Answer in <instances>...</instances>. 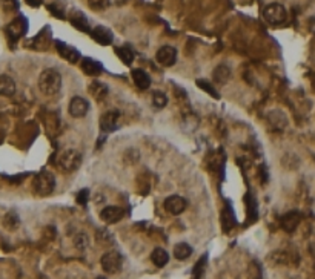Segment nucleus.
<instances>
[{"label":"nucleus","instance_id":"f257e3e1","mask_svg":"<svg viewBox=\"0 0 315 279\" xmlns=\"http://www.w3.org/2000/svg\"><path fill=\"white\" fill-rule=\"evenodd\" d=\"M39 89L48 97L59 94L62 89V74L54 68L43 69L39 77Z\"/></svg>","mask_w":315,"mask_h":279},{"label":"nucleus","instance_id":"f03ea898","mask_svg":"<svg viewBox=\"0 0 315 279\" xmlns=\"http://www.w3.org/2000/svg\"><path fill=\"white\" fill-rule=\"evenodd\" d=\"M82 153L76 149H65L60 150L55 156V166L62 172H74L80 167L82 164Z\"/></svg>","mask_w":315,"mask_h":279},{"label":"nucleus","instance_id":"7ed1b4c3","mask_svg":"<svg viewBox=\"0 0 315 279\" xmlns=\"http://www.w3.org/2000/svg\"><path fill=\"white\" fill-rule=\"evenodd\" d=\"M55 189V176L48 172V170H42L34 176L32 181V190L35 195L39 196H48L54 192Z\"/></svg>","mask_w":315,"mask_h":279},{"label":"nucleus","instance_id":"20e7f679","mask_svg":"<svg viewBox=\"0 0 315 279\" xmlns=\"http://www.w3.org/2000/svg\"><path fill=\"white\" fill-rule=\"evenodd\" d=\"M263 17L269 25L279 26V25L285 23V20L288 17V12H286V8L282 3H269L263 9Z\"/></svg>","mask_w":315,"mask_h":279},{"label":"nucleus","instance_id":"39448f33","mask_svg":"<svg viewBox=\"0 0 315 279\" xmlns=\"http://www.w3.org/2000/svg\"><path fill=\"white\" fill-rule=\"evenodd\" d=\"M100 263H102V269L105 270V273L116 275L123 267V256L116 250H109L102 256Z\"/></svg>","mask_w":315,"mask_h":279},{"label":"nucleus","instance_id":"423d86ee","mask_svg":"<svg viewBox=\"0 0 315 279\" xmlns=\"http://www.w3.org/2000/svg\"><path fill=\"white\" fill-rule=\"evenodd\" d=\"M89 111V103L83 97H72L68 106V112L72 118H83Z\"/></svg>","mask_w":315,"mask_h":279},{"label":"nucleus","instance_id":"0eeeda50","mask_svg":"<svg viewBox=\"0 0 315 279\" xmlns=\"http://www.w3.org/2000/svg\"><path fill=\"white\" fill-rule=\"evenodd\" d=\"M188 201L180 195H171L164 200V209L171 215H180L186 210Z\"/></svg>","mask_w":315,"mask_h":279},{"label":"nucleus","instance_id":"6e6552de","mask_svg":"<svg viewBox=\"0 0 315 279\" xmlns=\"http://www.w3.org/2000/svg\"><path fill=\"white\" fill-rule=\"evenodd\" d=\"M26 29H28V22H26V18L25 17H17V18H14L9 25H8V28H6V32H8V35H9V38L11 40H18L22 35H25V32H26Z\"/></svg>","mask_w":315,"mask_h":279},{"label":"nucleus","instance_id":"1a4fd4ad","mask_svg":"<svg viewBox=\"0 0 315 279\" xmlns=\"http://www.w3.org/2000/svg\"><path fill=\"white\" fill-rule=\"evenodd\" d=\"M156 58H157V62L161 66L169 68V66H172L177 62V49L174 46L164 45V46H161L157 51Z\"/></svg>","mask_w":315,"mask_h":279},{"label":"nucleus","instance_id":"9d476101","mask_svg":"<svg viewBox=\"0 0 315 279\" xmlns=\"http://www.w3.org/2000/svg\"><path fill=\"white\" fill-rule=\"evenodd\" d=\"M119 117H120L119 111H108V112H105L100 117V129H102V132L109 134V132L117 131V128H119Z\"/></svg>","mask_w":315,"mask_h":279},{"label":"nucleus","instance_id":"9b49d317","mask_svg":"<svg viewBox=\"0 0 315 279\" xmlns=\"http://www.w3.org/2000/svg\"><path fill=\"white\" fill-rule=\"evenodd\" d=\"M125 216V210L119 206H106L100 212V220L105 224H116Z\"/></svg>","mask_w":315,"mask_h":279},{"label":"nucleus","instance_id":"f8f14e48","mask_svg":"<svg viewBox=\"0 0 315 279\" xmlns=\"http://www.w3.org/2000/svg\"><path fill=\"white\" fill-rule=\"evenodd\" d=\"M91 37L102 46H108L113 43L114 40V34L109 28L106 26H96L92 31H91Z\"/></svg>","mask_w":315,"mask_h":279},{"label":"nucleus","instance_id":"ddd939ff","mask_svg":"<svg viewBox=\"0 0 315 279\" xmlns=\"http://www.w3.org/2000/svg\"><path fill=\"white\" fill-rule=\"evenodd\" d=\"M55 48L59 51V54L62 55V58H65L69 63H77L80 60V54L77 49H74L72 46L63 43V42H55Z\"/></svg>","mask_w":315,"mask_h":279},{"label":"nucleus","instance_id":"4468645a","mask_svg":"<svg viewBox=\"0 0 315 279\" xmlns=\"http://www.w3.org/2000/svg\"><path fill=\"white\" fill-rule=\"evenodd\" d=\"M80 68H82V71L86 74V75H89V77H99L100 74H102V71H103V68H102V63H99L97 60H94V58H82V62H80Z\"/></svg>","mask_w":315,"mask_h":279},{"label":"nucleus","instance_id":"2eb2a0df","mask_svg":"<svg viewBox=\"0 0 315 279\" xmlns=\"http://www.w3.org/2000/svg\"><path fill=\"white\" fill-rule=\"evenodd\" d=\"M300 221H302L300 212L292 210V212H288L286 215L282 216V227H283V230H286V232L291 233V232H294V230L297 229V226L300 224Z\"/></svg>","mask_w":315,"mask_h":279},{"label":"nucleus","instance_id":"dca6fc26","mask_svg":"<svg viewBox=\"0 0 315 279\" xmlns=\"http://www.w3.org/2000/svg\"><path fill=\"white\" fill-rule=\"evenodd\" d=\"M131 75H133V80H134L136 86H137L140 91L150 89V86H151V77H150V74H148L146 71H143V69H134V71L131 72Z\"/></svg>","mask_w":315,"mask_h":279},{"label":"nucleus","instance_id":"f3484780","mask_svg":"<svg viewBox=\"0 0 315 279\" xmlns=\"http://www.w3.org/2000/svg\"><path fill=\"white\" fill-rule=\"evenodd\" d=\"M89 94L96 102H103L108 97V86L99 80H94L89 85Z\"/></svg>","mask_w":315,"mask_h":279},{"label":"nucleus","instance_id":"a211bd4d","mask_svg":"<svg viewBox=\"0 0 315 279\" xmlns=\"http://www.w3.org/2000/svg\"><path fill=\"white\" fill-rule=\"evenodd\" d=\"M69 22L74 28H77L79 31H83V32H88L89 31V23H88V18L85 17L83 12H79V11H74L71 15H69Z\"/></svg>","mask_w":315,"mask_h":279},{"label":"nucleus","instance_id":"6ab92c4d","mask_svg":"<svg viewBox=\"0 0 315 279\" xmlns=\"http://www.w3.org/2000/svg\"><path fill=\"white\" fill-rule=\"evenodd\" d=\"M15 92V83L9 75H0V95L11 97Z\"/></svg>","mask_w":315,"mask_h":279},{"label":"nucleus","instance_id":"aec40b11","mask_svg":"<svg viewBox=\"0 0 315 279\" xmlns=\"http://www.w3.org/2000/svg\"><path fill=\"white\" fill-rule=\"evenodd\" d=\"M212 78L218 83V85H225L229 82L231 78V69L226 66V65H220L214 69L212 72Z\"/></svg>","mask_w":315,"mask_h":279},{"label":"nucleus","instance_id":"412c9836","mask_svg":"<svg viewBox=\"0 0 315 279\" xmlns=\"http://www.w3.org/2000/svg\"><path fill=\"white\" fill-rule=\"evenodd\" d=\"M151 261L154 263V266L156 267H164L168 263H169V255H168V252L164 250V249H161V247H157L153 253H151Z\"/></svg>","mask_w":315,"mask_h":279},{"label":"nucleus","instance_id":"4be33fe9","mask_svg":"<svg viewBox=\"0 0 315 279\" xmlns=\"http://www.w3.org/2000/svg\"><path fill=\"white\" fill-rule=\"evenodd\" d=\"M192 255V247L186 243H180L174 247V256L178 261H184Z\"/></svg>","mask_w":315,"mask_h":279},{"label":"nucleus","instance_id":"5701e85b","mask_svg":"<svg viewBox=\"0 0 315 279\" xmlns=\"http://www.w3.org/2000/svg\"><path fill=\"white\" fill-rule=\"evenodd\" d=\"M116 54H117V57H119L126 66H131V65H133V62H134V52H133V49H131L129 46H120V48H117V49H116Z\"/></svg>","mask_w":315,"mask_h":279},{"label":"nucleus","instance_id":"b1692460","mask_svg":"<svg viewBox=\"0 0 315 279\" xmlns=\"http://www.w3.org/2000/svg\"><path fill=\"white\" fill-rule=\"evenodd\" d=\"M166 105H168V97H166L163 92L156 91V92L153 94V106H154L156 109H163Z\"/></svg>","mask_w":315,"mask_h":279},{"label":"nucleus","instance_id":"393cba45","mask_svg":"<svg viewBox=\"0 0 315 279\" xmlns=\"http://www.w3.org/2000/svg\"><path fill=\"white\" fill-rule=\"evenodd\" d=\"M3 224H5V227L6 229H15L17 226H18V218H17V215L14 213V212H11V213H8L6 216H5V220H3Z\"/></svg>","mask_w":315,"mask_h":279},{"label":"nucleus","instance_id":"a878e982","mask_svg":"<svg viewBox=\"0 0 315 279\" xmlns=\"http://www.w3.org/2000/svg\"><path fill=\"white\" fill-rule=\"evenodd\" d=\"M88 6L94 11H103L109 6V0H88Z\"/></svg>","mask_w":315,"mask_h":279},{"label":"nucleus","instance_id":"bb28decb","mask_svg":"<svg viewBox=\"0 0 315 279\" xmlns=\"http://www.w3.org/2000/svg\"><path fill=\"white\" fill-rule=\"evenodd\" d=\"M197 85H198V86H200L201 89H205V91H206V92H208L209 95H212L214 98H218V94L215 92V89H214V88H212V86H211V85H209L208 82L198 80V82H197Z\"/></svg>","mask_w":315,"mask_h":279},{"label":"nucleus","instance_id":"cd10ccee","mask_svg":"<svg viewBox=\"0 0 315 279\" xmlns=\"http://www.w3.org/2000/svg\"><path fill=\"white\" fill-rule=\"evenodd\" d=\"M205 263H206V256H201V260L197 263L195 269H194V279H200L201 278V273L205 270Z\"/></svg>","mask_w":315,"mask_h":279},{"label":"nucleus","instance_id":"c85d7f7f","mask_svg":"<svg viewBox=\"0 0 315 279\" xmlns=\"http://www.w3.org/2000/svg\"><path fill=\"white\" fill-rule=\"evenodd\" d=\"M76 246H77L79 249H85V247L88 246V238H86L85 233H79V235L76 236Z\"/></svg>","mask_w":315,"mask_h":279},{"label":"nucleus","instance_id":"c756f323","mask_svg":"<svg viewBox=\"0 0 315 279\" xmlns=\"http://www.w3.org/2000/svg\"><path fill=\"white\" fill-rule=\"evenodd\" d=\"M2 5L5 6L6 11H12L17 8V0H2Z\"/></svg>","mask_w":315,"mask_h":279},{"label":"nucleus","instance_id":"7c9ffc66","mask_svg":"<svg viewBox=\"0 0 315 279\" xmlns=\"http://www.w3.org/2000/svg\"><path fill=\"white\" fill-rule=\"evenodd\" d=\"M86 200H88V190H83V192H80L79 193V196H77V201H79V204H86Z\"/></svg>","mask_w":315,"mask_h":279},{"label":"nucleus","instance_id":"2f4dec72","mask_svg":"<svg viewBox=\"0 0 315 279\" xmlns=\"http://www.w3.org/2000/svg\"><path fill=\"white\" fill-rule=\"evenodd\" d=\"M31 6H39V5H42V2L43 0H26Z\"/></svg>","mask_w":315,"mask_h":279},{"label":"nucleus","instance_id":"473e14b6","mask_svg":"<svg viewBox=\"0 0 315 279\" xmlns=\"http://www.w3.org/2000/svg\"><path fill=\"white\" fill-rule=\"evenodd\" d=\"M97 279H105V278H103V276H100V278H97Z\"/></svg>","mask_w":315,"mask_h":279}]
</instances>
